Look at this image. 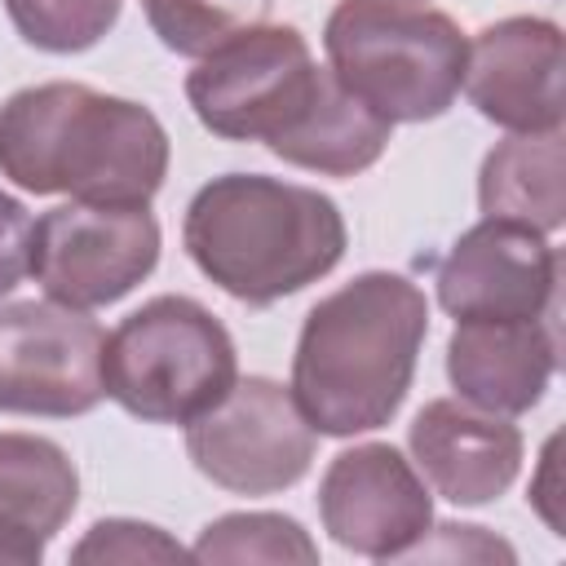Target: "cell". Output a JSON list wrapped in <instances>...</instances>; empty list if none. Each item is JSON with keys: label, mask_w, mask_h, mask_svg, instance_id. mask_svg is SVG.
<instances>
[{"label": "cell", "mask_w": 566, "mask_h": 566, "mask_svg": "<svg viewBox=\"0 0 566 566\" xmlns=\"http://www.w3.org/2000/svg\"><path fill=\"white\" fill-rule=\"evenodd\" d=\"M407 557H460V562H513L517 553L486 535L482 526H460V522H442V526H429V535L407 553Z\"/></svg>", "instance_id": "obj_22"}, {"label": "cell", "mask_w": 566, "mask_h": 566, "mask_svg": "<svg viewBox=\"0 0 566 566\" xmlns=\"http://www.w3.org/2000/svg\"><path fill=\"white\" fill-rule=\"evenodd\" d=\"M274 0H142V13L159 44L181 57H208L234 35L261 27Z\"/></svg>", "instance_id": "obj_19"}, {"label": "cell", "mask_w": 566, "mask_h": 566, "mask_svg": "<svg viewBox=\"0 0 566 566\" xmlns=\"http://www.w3.org/2000/svg\"><path fill=\"white\" fill-rule=\"evenodd\" d=\"M181 243L203 279L243 305H274L327 279L349 243L336 199L265 172H221L195 190Z\"/></svg>", "instance_id": "obj_3"}, {"label": "cell", "mask_w": 566, "mask_h": 566, "mask_svg": "<svg viewBox=\"0 0 566 566\" xmlns=\"http://www.w3.org/2000/svg\"><path fill=\"white\" fill-rule=\"evenodd\" d=\"M75 504L80 473L53 438L0 433V526L49 548Z\"/></svg>", "instance_id": "obj_17"}, {"label": "cell", "mask_w": 566, "mask_h": 566, "mask_svg": "<svg viewBox=\"0 0 566 566\" xmlns=\"http://www.w3.org/2000/svg\"><path fill=\"white\" fill-rule=\"evenodd\" d=\"M0 172L31 195L150 203L168 177V133L142 102L49 80L0 106Z\"/></svg>", "instance_id": "obj_2"}, {"label": "cell", "mask_w": 566, "mask_h": 566, "mask_svg": "<svg viewBox=\"0 0 566 566\" xmlns=\"http://www.w3.org/2000/svg\"><path fill=\"white\" fill-rule=\"evenodd\" d=\"M44 562V544L0 526V566H40Z\"/></svg>", "instance_id": "obj_24"}, {"label": "cell", "mask_w": 566, "mask_h": 566, "mask_svg": "<svg viewBox=\"0 0 566 566\" xmlns=\"http://www.w3.org/2000/svg\"><path fill=\"white\" fill-rule=\"evenodd\" d=\"M482 119L509 133L562 128V27L513 13L469 40L464 84Z\"/></svg>", "instance_id": "obj_12"}, {"label": "cell", "mask_w": 566, "mask_h": 566, "mask_svg": "<svg viewBox=\"0 0 566 566\" xmlns=\"http://www.w3.org/2000/svg\"><path fill=\"white\" fill-rule=\"evenodd\" d=\"M190 557L195 562H217V566H234V562L314 566L318 562V544L287 513H226V517H217V522H208L199 531Z\"/></svg>", "instance_id": "obj_18"}, {"label": "cell", "mask_w": 566, "mask_h": 566, "mask_svg": "<svg viewBox=\"0 0 566 566\" xmlns=\"http://www.w3.org/2000/svg\"><path fill=\"white\" fill-rule=\"evenodd\" d=\"M323 531L376 562H402L433 526L429 482L389 442H358L340 451L318 482Z\"/></svg>", "instance_id": "obj_10"}, {"label": "cell", "mask_w": 566, "mask_h": 566, "mask_svg": "<svg viewBox=\"0 0 566 566\" xmlns=\"http://www.w3.org/2000/svg\"><path fill=\"white\" fill-rule=\"evenodd\" d=\"M394 124L380 119L376 111H367L354 93H345L336 84V75L323 66L314 97L305 102V111L270 142V150L283 164H296L305 172H323V177H358L367 172L385 146H389Z\"/></svg>", "instance_id": "obj_15"}, {"label": "cell", "mask_w": 566, "mask_h": 566, "mask_svg": "<svg viewBox=\"0 0 566 566\" xmlns=\"http://www.w3.org/2000/svg\"><path fill=\"white\" fill-rule=\"evenodd\" d=\"M31 226L35 221L22 199L0 190V301L22 283V274H31Z\"/></svg>", "instance_id": "obj_23"}, {"label": "cell", "mask_w": 566, "mask_h": 566, "mask_svg": "<svg viewBox=\"0 0 566 566\" xmlns=\"http://www.w3.org/2000/svg\"><path fill=\"white\" fill-rule=\"evenodd\" d=\"M557 314L544 318H455L447 340V380L495 416L531 411L557 371Z\"/></svg>", "instance_id": "obj_14"}, {"label": "cell", "mask_w": 566, "mask_h": 566, "mask_svg": "<svg viewBox=\"0 0 566 566\" xmlns=\"http://www.w3.org/2000/svg\"><path fill=\"white\" fill-rule=\"evenodd\" d=\"M159 265V221L146 203L71 199L31 226V274L49 301L97 310Z\"/></svg>", "instance_id": "obj_7"}, {"label": "cell", "mask_w": 566, "mask_h": 566, "mask_svg": "<svg viewBox=\"0 0 566 566\" xmlns=\"http://www.w3.org/2000/svg\"><path fill=\"white\" fill-rule=\"evenodd\" d=\"M190 557L164 526L137 522V517H102L84 531V539L71 548L75 566H137V562H181Z\"/></svg>", "instance_id": "obj_21"}, {"label": "cell", "mask_w": 566, "mask_h": 566, "mask_svg": "<svg viewBox=\"0 0 566 566\" xmlns=\"http://www.w3.org/2000/svg\"><path fill=\"white\" fill-rule=\"evenodd\" d=\"M407 447L429 491L464 509L500 500L517 482L522 451H526L509 416L482 411L464 398L424 402L407 429Z\"/></svg>", "instance_id": "obj_13"}, {"label": "cell", "mask_w": 566, "mask_h": 566, "mask_svg": "<svg viewBox=\"0 0 566 566\" xmlns=\"http://www.w3.org/2000/svg\"><path fill=\"white\" fill-rule=\"evenodd\" d=\"M429 336L424 292L394 270H367L323 296L296 336L292 398L314 433L354 438L389 424Z\"/></svg>", "instance_id": "obj_1"}, {"label": "cell", "mask_w": 566, "mask_h": 566, "mask_svg": "<svg viewBox=\"0 0 566 566\" xmlns=\"http://www.w3.org/2000/svg\"><path fill=\"white\" fill-rule=\"evenodd\" d=\"M239 380L226 323L195 296H150L124 314L102 349V385L146 424H190Z\"/></svg>", "instance_id": "obj_5"}, {"label": "cell", "mask_w": 566, "mask_h": 566, "mask_svg": "<svg viewBox=\"0 0 566 566\" xmlns=\"http://www.w3.org/2000/svg\"><path fill=\"white\" fill-rule=\"evenodd\" d=\"M124 0H4L13 31L40 53H84L115 22Z\"/></svg>", "instance_id": "obj_20"}, {"label": "cell", "mask_w": 566, "mask_h": 566, "mask_svg": "<svg viewBox=\"0 0 566 566\" xmlns=\"http://www.w3.org/2000/svg\"><path fill=\"white\" fill-rule=\"evenodd\" d=\"M566 150L562 128L548 133H513L486 150L478 172V208L482 217L522 221L539 234L562 230L566 221Z\"/></svg>", "instance_id": "obj_16"}, {"label": "cell", "mask_w": 566, "mask_h": 566, "mask_svg": "<svg viewBox=\"0 0 566 566\" xmlns=\"http://www.w3.org/2000/svg\"><path fill=\"white\" fill-rule=\"evenodd\" d=\"M323 66L296 27H252L186 75L195 119L221 142H274L314 97Z\"/></svg>", "instance_id": "obj_6"}, {"label": "cell", "mask_w": 566, "mask_h": 566, "mask_svg": "<svg viewBox=\"0 0 566 566\" xmlns=\"http://www.w3.org/2000/svg\"><path fill=\"white\" fill-rule=\"evenodd\" d=\"M106 332L62 301L0 305V411L71 420L106 398Z\"/></svg>", "instance_id": "obj_9"}, {"label": "cell", "mask_w": 566, "mask_h": 566, "mask_svg": "<svg viewBox=\"0 0 566 566\" xmlns=\"http://www.w3.org/2000/svg\"><path fill=\"white\" fill-rule=\"evenodd\" d=\"M318 433L301 416L292 389L270 376H243L186 424L195 469L234 495H274L310 473Z\"/></svg>", "instance_id": "obj_8"}, {"label": "cell", "mask_w": 566, "mask_h": 566, "mask_svg": "<svg viewBox=\"0 0 566 566\" xmlns=\"http://www.w3.org/2000/svg\"><path fill=\"white\" fill-rule=\"evenodd\" d=\"M407 4H420V0H407Z\"/></svg>", "instance_id": "obj_25"}, {"label": "cell", "mask_w": 566, "mask_h": 566, "mask_svg": "<svg viewBox=\"0 0 566 566\" xmlns=\"http://www.w3.org/2000/svg\"><path fill=\"white\" fill-rule=\"evenodd\" d=\"M562 256L548 234L482 217L438 261V305L451 318H544L557 314Z\"/></svg>", "instance_id": "obj_11"}, {"label": "cell", "mask_w": 566, "mask_h": 566, "mask_svg": "<svg viewBox=\"0 0 566 566\" xmlns=\"http://www.w3.org/2000/svg\"><path fill=\"white\" fill-rule=\"evenodd\" d=\"M323 49L336 84L389 124L447 115L469 57L451 13L407 0H340L327 13Z\"/></svg>", "instance_id": "obj_4"}]
</instances>
